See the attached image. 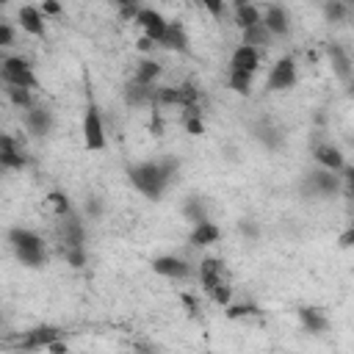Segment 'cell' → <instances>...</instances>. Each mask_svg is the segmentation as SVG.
Returning a JSON list of instances; mask_svg holds the SVG:
<instances>
[{
	"label": "cell",
	"instance_id": "26",
	"mask_svg": "<svg viewBox=\"0 0 354 354\" xmlns=\"http://www.w3.org/2000/svg\"><path fill=\"white\" fill-rule=\"evenodd\" d=\"M230 88L235 94H249L252 91V72H241V69H230Z\"/></svg>",
	"mask_w": 354,
	"mask_h": 354
},
{
	"label": "cell",
	"instance_id": "13",
	"mask_svg": "<svg viewBox=\"0 0 354 354\" xmlns=\"http://www.w3.org/2000/svg\"><path fill=\"white\" fill-rule=\"evenodd\" d=\"M188 33H185V25L183 22H166V30H163V36H160V41H158V47H163V50H171V53H188Z\"/></svg>",
	"mask_w": 354,
	"mask_h": 354
},
{
	"label": "cell",
	"instance_id": "39",
	"mask_svg": "<svg viewBox=\"0 0 354 354\" xmlns=\"http://www.w3.org/2000/svg\"><path fill=\"white\" fill-rule=\"evenodd\" d=\"M44 11H47V14H61V6H58L55 0H44Z\"/></svg>",
	"mask_w": 354,
	"mask_h": 354
},
{
	"label": "cell",
	"instance_id": "23",
	"mask_svg": "<svg viewBox=\"0 0 354 354\" xmlns=\"http://www.w3.org/2000/svg\"><path fill=\"white\" fill-rule=\"evenodd\" d=\"M271 39H274V36L268 33V28H266L263 22H254L252 28H246V30H243V41H241V44H252V47H257V50H260V47H268V44H271Z\"/></svg>",
	"mask_w": 354,
	"mask_h": 354
},
{
	"label": "cell",
	"instance_id": "17",
	"mask_svg": "<svg viewBox=\"0 0 354 354\" xmlns=\"http://www.w3.org/2000/svg\"><path fill=\"white\" fill-rule=\"evenodd\" d=\"M313 155H315V160H318L321 169L340 171V169L346 166V155H343L340 147H335V144H318V147L313 149Z\"/></svg>",
	"mask_w": 354,
	"mask_h": 354
},
{
	"label": "cell",
	"instance_id": "1",
	"mask_svg": "<svg viewBox=\"0 0 354 354\" xmlns=\"http://www.w3.org/2000/svg\"><path fill=\"white\" fill-rule=\"evenodd\" d=\"M127 177L133 183V188L138 194H144L147 199H160L166 185H169V177L163 174L160 163L158 160H144V163H136L127 169Z\"/></svg>",
	"mask_w": 354,
	"mask_h": 354
},
{
	"label": "cell",
	"instance_id": "30",
	"mask_svg": "<svg viewBox=\"0 0 354 354\" xmlns=\"http://www.w3.org/2000/svg\"><path fill=\"white\" fill-rule=\"evenodd\" d=\"M207 296L216 301V304H221V307H227L230 301H232V285H230V279H221L218 285H213L210 290H207Z\"/></svg>",
	"mask_w": 354,
	"mask_h": 354
},
{
	"label": "cell",
	"instance_id": "12",
	"mask_svg": "<svg viewBox=\"0 0 354 354\" xmlns=\"http://www.w3.org/2000/svg\"><path fill=\"white\" fill-rule=\"evenodd\" d=\"M260 22L268 28L271 36H288V30H290V17L277 3H271L266 11H260Z\"/></svg>",
	"mask_w": 354,
	"mask_h": 354
},
{
	"label": "cell",
	"instance_id": "42",
	"mask_svg": "<svg viewBox=\"0 0 354 354\" xmlns=\"http://www.w3.org/2000/svg\"><path fill=\"white\" fill-rule=\"evenodd\" d=\"M343 3H346V6H351V3H354V0H343Z\"/></svg>",
	"mask_w": 354,
	"mask_h": 354
},
{
	"label": "cell",
	"instance_id": "27",
	"mask_svg": "<svg viewBox=\"0 0 354 354\" xmlns=\"http://www.w3.org/2000/svg\"><path fill=\"white\" fill-rule=\"evenodd\" d=\"M6 94H8L11 105H17V108H22V111L33 105V94H30V88H22V86H8V88H6Z\"/></svg>",
	"mask_w": 354,
	"mask_h": 354
},
{
	"label": "cell",
	"instance_id": "25",
	"mask_svg": "<svg viewBox=\"0 0 354 354\" xmlns=\"http://www.w3.org/2000/svg\"><path fill=\"white\" fill-rule=\"evenodd\" d=\"M254 22H260V8H257L254 3H246V6H241V8H235V25H238L241 30H246V28H252Z\"/></svg>",
	"mask_w": 354,
	"mask_h": 354
},
{
	"label": "cell",
	"instance_id": "43",
	"mask_svg": "<svg viewBox=\"0 0 354 354\" xmlns=\"http://www.w3.org/2000/svg\"><path fill=\"white\" fill-rule=\"evenodd\" d=\"M6 3H11V0H0V6H6Z\"/></svg>",
	"mask_w": 354,
	"mask_h": 354
},
{
	"label": "cell",
	"instance_id": "35",
	"mask_svg": "<svg viewBox=\"0 0 354 354\" xmlns=\"http://www.w3.org/2000/svg\"><path fill=\"white\" fill-rule=\"evenodd\" d=\"M11 44H14V28L6 25V22H0V50H6Z\"/></svg>",
	"mask_w": 354,
	"mask_h": 354
},
{
	"label": "cell",
	"instance_id": "16",
	"mask_svg": "<svg viewBox=\"0 0 354 354\" xmlns=\"http://www.w3.org/2000/svg\"><path fill=\"white\" fill-rule=\"evenodd\" d=\"M17 19H19V28H22L25 33H30V36H36V39L44 36V14H41L36 6H22V8L17 11Z\"/></svg>",
	"mask_w": 354,
	"mask_h": 354
},
{
	"label": "cell",
	"instance_id": "15",
	"mask_svg": "<svg viewBox=\"0 0 354 354\" xmlns=\"http://www.w3.org/2000/svg\"><path fill=\"white\" fill-rule=\"evenodd\" d=\"M260 66V50L252 44H238L232 58H230V69H241V72H257Z\"/></svg>",
	"mask_w": 354,
	"mask_h": 354
},
{
	"label": "cell",
	"instance_id": "22",
	"mask_svg": "<svg viewBox=\"0 0 354 354\" xmlns=\"http://www.w3.org/2000/svg\"><path fill=\"white\" fill-rule=\"evenodd\" d=\"M160 64L155 58H144L136 64V72H133V80L136 83H144V86H155V80L160 77Z\"/></svg>",
	"mask_w": 354,
	"mask_h": 354
},
{
	"label": "cell",
	"instance_id": "33",
	"mask_svg": "<svg viewBox=\"0 0 354 354\" xmlns=\"http://www.w3.org/2000/svg\"><path fill=\"white\" fill-rule=\"evenodd\" d=\"M61 249H64V260H66L69 266L80 268V266L86 263V249H83V246H61Z\"/></svg>",
	"mask_w": 354,
	"mask_h": 354
},
{
	"label": "cell",
	"instance_id": "5",
	"mask_svg": "<svg viewBox=\"0 0 354 354\" xmlns=\"http://www.w3.org/2000/svg\"><path fill=\"white\" fill-rule=\"evenodd\" d=\"M296 86V61L290 58V55H282L274 66H271V72H268V77H266V88L268 91H288V88H293Z\"/></svg>",
	"mask_w": 354,
	"mask_h": 354
},
{
	"label": "cell",
	"instance_id": "32",
	"mask_svg": "<svg viewBox=\"0 0 354 354\" xmlns=\"http://www.w3.org/2000/svg\"><path fill=\"white\" fill-rule=\"evenodd\" d=\"M260 310L252 304V301H241V304H227V318L238 321V318H246V315H257Z\"/></svg>",
	"mask_w": 354,
	"mask_h": 354
},
{
	"label": "cell",
	"instance_id": "38",
	"mask_svg": "<svg viewBox=\"0 0 354 354\" xmlns=\"http://www.w3.org/2000/svg\"><path fill=\"white\" fill-rule=\"evenodd\" d=\"M86 213H88L91 218H97V216H100V202H97V199H88V202H86Z\"/></svg>",
	"mask_w": 354,
	"mask_h": 354
},
{
	"label": "cell",
	"instance_id": "31",
	"mask_svg": "<svg viewBox=\"0 0 354 354\" xmlns=\"http://www.w3.org/2000/svg\"><path fill=\"white\" fill-rule=\"evenodd\" d=\"M183 213H185V218H188V221H194V224H199V221H207L205 205H202L199 199H188V202L183 205Z\"/></svg>",
	"mask_w": 354,
	"mask_h": 354
},
{
	"label": "cell",
	"instance_id": "3",
	"mask_svg": "<svg viewBox=\"0 0 354 354\" xmlns=\"http://www.w3.org/2000/svg\"><path fill=\"white\" fill-rule=\"evenodd\" d=\"M0 77L6 80V86H22V88H39V80L33 75V66L30 61L19 58V55H11V58H3L0 61Z\"/></svg>",
	"mask_w": 354,
	"mask_h": 354
},
{
	"label": "cell",
	"instance_id": "6",
	"mask_svg": "<svg viewBox=\"0 0 354 354\" xmlns=\"http://www.w3.org/2000/svg\"><path fill=\"white\" fill-rule=\"evenodd\" d=\"M343 180H340V171H329V169H318V171H310L307 174V188L310 194L315 196H335L340 191Z\"/></svg>",
	"mask_w": 354,
	"mask_h": 354
},
{
	"label": "cell",
	"instance_id": "2",
	"mask_svg": "<svg viewBox=\"0 0 354 354\" xmlns=\"http://www.w3.org/2000/svg\"><path fill=\"white\" fill-rule=\"evenodd\" d=\"M8 246L17 254V260L25 263V266H41L44 257H47L41 235H36L33 230H25V227L8 230Z\"/></svg>",
	"mask_w": 354,
	"mask_h": 354
},
{
	"label": "cell",
	"instance_id": "41",
	"mask_svg": "<svg viewBox=\"0 0 354 354\" xmlns=\"http://www.w3.org/2000/svg\"><path fill=\"white\" fill-rule=\"evenodd\" d=\"M246 3H252V0H230L232 8H241V6H246Z\"/></svg>",
	"mask_w": 354,
	"mask_h": 354
},
{
	"label": "cell",
	"instance_id": "24",
	"mask_svg": "<svg viewBox=\"0 0 354 354\" xmlns=\"http://www.w3.org/2000/svg\"><path fill=\"white\" fill-rule=\"evenodd\" d=\"M299 318H301L304 329H310V332H324V329L329 326L326 318H324V313H321L318 307H301V310H299Z\"/></svg>",
	"mask_w": 354,
	"mask_h": 354
},
{
	"label": "cell",
	"instance_id": "8",
	"mask_svg": "<svg viewBox=\"0 0 354 354\" xmlns=\"http://www.w3.org/2000/svg\"><path fill=\"white\" fill-rule=\"evenodd\" d=\"M58 224H55V232H58V243L61 246H83V224L80 218L69 210L64 216H55Z\"/></svg>",
	"mask_w": 354,
	"mask_h": 354
},
{
	"label": "cell",
	"instance_id": "4",
	"mask_svg": "<svg viewBox=\"0 0 354 354\" xmlns=\"http://www.w3.org/2000/svg\"><path fill=\"white\" fill-rule=\"evenodd\" d=\"M83 147L91 152L105 149V124H102V113L94 102H88V108L83 113Z\"/></svg>",
	"mask_w": 354,
	"mask_h": 354
},
{
	"label": "cell",
	"instance_id": "18",
	"mask_svg": "<svg viewBox=\"0 0 354 354\" xmlns=\"http://www.w3.org/2000/svg\"><path fill=\"white\" fill-rule=\"evenodd\" d=\"M155 88H158V86H144V83L130 80V83L124 86V102L133 105V108H144V105L152 108V102H155Z\"/></svg>",
	"mask_w": 354,
	"mask_h": 354
},
{
	"label": "cell",
	"instance_id": "40",
	"mask_svg": "<svg viewBox=\"0 0 354 354\" xmlns=\"http://www.w3.org/2000/svg\"><path fill=\"white\" fill-rule=\"evenodd\" d=\"M351 241H354V230H346V232L340 235V246L346 249V246H351Z\"/></svg>",
	"mask_w": 354,
	"mask_h": 354
},
{
	"label": "cell",
	"instance_id": "34",
	"mask_svg": "<svg viewBox=\"0 0 354 354\" xmlns=\"http://www.w3.org/2000/svg\"><path fill=\"white\" fill-rule=\"evenodd\" d=\"M108 3H116L122 8V17H127V19H133L138 11V0H108Z\"/></svg>",
	"mask_w": 354,
	"mask_h": 354
},
{
	"label": "cell",
	"instance_id": "10",
	"mask_svg": "<svg viewBox=\"0 0 354 354\" xmlns=\"http://www.w3.org/2000/svg\"><path fill=\"white\" fill-rule=\"evenodd\" d=\"M25 127L30 136H47L53 130V111L44 105L25 108Z\"/></svg>",
	"mask_w": 354,
	"mask_h": 354
},
{
	"label": "cell",
	"instance_id": "20",
	"mask_svg": "<svg viewBox=\"0 0 354 354\" xmlns=\"http://www.w3.org/2000/svg\"><path fill=\"white\" fill-rule=\"evenodd\" d=\"M221 238V230L207 218V221H199V224H194V230H191V238H188V243L191 246H210V243H216Z\"/></svg>",
	"mask_w": 354,
	"mask_h": 354
},
{
	"label": "cell",
	"instance_id": "11",
	"mask_svg": "<svg viewBox=\"0 0 354 354\" xmlns=\"http://www.w3.org/2000/svg\"><path fill=\"white\" fill-rule=\"evenodd\" d=\"M152 271L160 274V277H169V279H185V277H191V266L183 257H174V254L155 257L152 260Z\"/></svg>",
	"mask_w": 354,
	"mask_h": 354
},
{
	"label": "cell",
	"instance_id": "19",
	"mask_svg": "<svg viewBox=\"0 0 354 354\" xmlns=\"http://www.w3.org/2000/svg\"><path fill=\"white\" fill-rule=\"evenodd\" d=\"M326 55H329V61H332V72H335L343 83H348V80H351V55H348L340 44H329V47H326Z\"/></svg>",
	"mask_w": 354,
	"mask_h": 354
},
{
	"label": "cell",
	"instance_id": "29",
	"mask_svg": "<svg viewBox=\"0 0 354 354\" xmlns=\"http://www.w3.org/2000/svg\"><path fill=\"white\" fill-rule=\"evenodd\" d=\"M324 17H326L329 22H343V19L348 17V6H346L343 0H326V3H324Z\"/></svg>",
	"mask_w": 354,
	"mask_h": 354
},
{
	"label": "cell",
	"instance_id": "9",
	"mask_svg": "<svg viewBox=\"0 0 354 354\" xmlns=\"http://www.w3.org/2000/svg\"><path fill=\"white\" fill-rule=\"evenodd\" d=\"M25 166V152L19 141L8 133H0V169H22Z\"/></svg>",
	"mask_w": 354,
	"mask_h": 354
},
{
	"label": "cell",
	"instance_id": "14",
	"mask_svg": "<svg viewBox=\"0 0 354 354\" xmlns=\"http://www.w3.org/2000/svg\"><path fill=\"white\" fill-rule=\"evenodd\" d=\"M221 279H227V266H224V260H218V257H205L202 263H199V285H202V290L207 293L213 285H218Z\"/></svg>",
	"mask_w": 354,
	"mask_h": 354
},
{
	"label": "cell",
	"instance_id": "28",
	"mask_svg": "<svg viewBox=\"0 0 354 354\" xmlns=\"http://www.w3.org/2000/svg\"><path fill=\"white\" fill-rule=\"evenodd\" d=\"M44 202H47V207H50L55 216H64V213H69V210H72L69 196H66V194H61V191H50Z\"/></svg>",
	"mask_w": 354,
	"mask_h": 354
},
{
	"label": "cell",
	"instance_id": "21",
	"mask_svg": "<svg viewBox=\"0 0 354 354\" xmlns=\"http://www.w3.org/2000/svg\"><path fill=\"white\" fill-rule=\"evenodd\" d=\"M58 337H61V329L58 326H36V329H30L22 337V346L25 348H44L47 343H53Z\"/></svg>",
	"mask_w": 354,
	"mask_h": 354
},
{
	"label": "cell",
	"instance_id": "7",
	"mask_svg": "<svg viewBox=\"0 0 354 354\" xmlns=\"http://www.w3.org/2000/svg\"><path fill=\"white\" fill-rule=\"evenodd\" d=\"M136 25L141 28V33L147 36V39H152L155 44L160 41V36H163V30H166V17L160 14V11H155V8H138L136 11Z\"/></svg>",
	"mask_w": 354,
	"mask_h": 354
},
{
	"label": "cell",
	"instance_id": "36",
	"mask_svg": "<svg viewBox=\"0 0 354 354\" xmlns=\"http://www.w3.org/2000/svg\"><path fill=\"white\" fill-rule=\"evenodd\" d=\"M199 3H202V6L210 11V17H216V19H218L221 11H224V0H199Z\"/></svg>",
	"mask_w": 354,
	"mask_h": 354
},
{
	"label": "cell",
	"instance_id": "37",
	"mask_svg": "<svg viewBox=\"0 0 354 354\" xmlns=\"http://www.w3.org/2000/svg\"><path fill=\"white\" fill-rule=\"evenodd\" d=\"M136 47H138L141 53H149V50H155V41H152V39H147V36H141V39L136 41Z\"/></svg>",
	"mask_w": 354,
	"mask_h": 354
}]
</instances>
